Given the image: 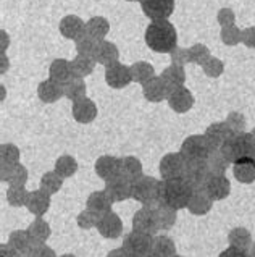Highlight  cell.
I'll return each mask as SVG.
<instances>
[{
  "mask_svg": "<svg viewBox=\"0 0 255 257\" xmlns=\"http://www.w3.org/2000/svg\"><path fill=\"white\" fill-rule=\"evenodd\" d=\"M145 44L158 54H171L178 47V33L168 20L152 21L145 29Z\"/></svg>",
  "mask_w": 255,
  "mask_h": 257,
  "instance_id": "cell-1",
  "label": "cell"
},
{
  "mask_svg": "<svg viewBox=\"0 0 255 257\" xmlns=\"http://www.w3.org/2000/svg\"><path fill=\"white\" fill-rule=\"evenodd\" d=\"M192 186L184 178H174L162 181L160 189V202L168 205V207L178 210L187 207L189 201L192 197Z\"/></svg>",
  "mask_w": 255,
  "mask_h": 257,
  "instance_id": "cell-2",
  "label": "cell"
},
{
  "mask_svg": "<svg viewBox=\"0 0 255 257\" xmlns=\"http://www.w3.org/2000/svg\"><path fill=\"white\" fill-rule=\"evenodd\" d=\"M160 189H162V181H158L154 176H141L139 180L133 181L131 188V197L141 202L144 207H152L160 202Z\"/></svg>",
  "mask_w": 255,
  "mask_h": 257,
  "instance_id": "cell-3",
  "label": "cell"
},
{
  "mask_svg": "<svg viewBox=\"0 0 255 257\" xmlns=\"http://www.w3.org/2000/svg\"><path fill=\"white\" fill-rule=\"evenodd\" d=\"M152 243H154V238L152 236H147V234L137 231H131L125 236L123 249H125V252L129 257H149Z\"/></svg>",
  "mask_w": 255,
  "mask_h": 257,
  "instance_id": "cell-4",
  "label": "cell"
},
{
  "mask_svg": "<svg viewBox=\"0 0 255 257\" xmlns=\"http://www.w3.org/2000/svg\"><path fill=\"white\" fill-rule=\"evenodd\" d=\"M139 4L150 21L168 20L174 10V0H139Z\"/></svg>",
  "mask_w": 255,
  "mask_h": 257,
  "instance_id": "cell-5",
  "label": "cell"
},
{
  "mask_svg": "<svg viewBox=\"0 0 255 257\" xmlns=\"http://www.w3.org/2000/svg\"><path fill=\"white\" fill-rule=\"evenodd\" d=\"M158 223L155 217V210L152 207H142L141 210H137L133 217V231L147 234V236L154 238L158 231Z\"/></svg>",
  "mask_w": 255,
  "mask_h": 257,
  "instance_id": "cell-6",
  "label": "cell"
},
{
  "mask_svg": "<svg viewBox=\"0 0 255 257\" xmlns=\"http://www.w3.org/2000/svg\"><path fill=\"white\" fill-rule=\"evenodd\" d=\"M184 167H186V159L181 154L176 152L166 154L160 160V175H162L163 181L181 178V175L184 173Z\"/></svg>",
  "mask_w": 255,
  "mask_h": 257,
  "instance_id": "cell-7",
  "label": "cell"
},
{
  "mask_svg": "<svg viewBox=\"0 0 255 257\" xmlns=\"http://www.w3.org/2000/svg\"><path fill=\"white\" fill-rule=\"evenodd\" d=\"M131 188H133V183L128 178H125L123 175H115L110 180L105 181V193L113 202H121L131 197Z\"/></svg>",
  "mask_w": 255,
  "mask_h": 257,
  "instance_id": "cell-8",
  "label": "cell"
},
{
  "mask_svg": "<svg viewBox=\"0 0 255 257\" xmlns=\"http://www.w3.org/2000/svg\"><path fill=\"white\" fill-rule=\"evenodd\" d=\"M131 81H133V76H131V70L126 65L116 62L105 68V83L113 89H123Z\"/></svg>",
  "mask_w": 255,
  "mask_h": 257,
  "instance_id": "cell-9",
  "label": "cell"
},
{
  "mask_svg": "<svg viewBox=\"0 0 255 257\" xmlns=\"http://www.w3.org/2000/svg\"><path fill=\"white\" fill-rule=\"evenodd\" d=\"M181 156L187 160H202L208 154V144L200 136H191L181 146Z\"/></svg>",
  "mask_w": 255,
  "mask_h": 257,
  "instance_id": "cell-10",
  "label": "cell"
},
{
  "mask_svg": "<svg viewBox=\"0 0 255 257\" xmlns=\"http://www.w3.org/2000/svg\"><path fill=\"white\" fill-rule=\"evenodd\" d=\"M58 29H60V34L63 38L71 41H78L83 36H86V23L79 17H76V15H67V17H63Z\"/></svg>",
  "mask_w": 255,
  "mask_h": 257,
  "instance_id": "cell-11",
  "label": "cell"
},
{
  "mask_svg": "<svg viewBox=\"0 0 255 257\" xmlns=\"http://www.w3.org/2000/svg\"><path fill=\"white\" fill-rule=\"evenodd\" d=\"M118 57H120V50L110 41L97 42L96 49H94V54H92V58L96 60V63L104 65L105 68L108 67V65L118 62Z\"/></svg>",
  "mask_w": 255,
  "mask_h": 257,
  "instance_id": "cell-12",
  "label": "cell"
},
{
  "mask_svg": "<svg viewBox=\"0 0 255 257\" xmlns=\"http://www.w3.org/2000/svg\"><path fill=\"white\" fill-rule=\"evenodd\" d=\"M97 230L104 238H118L123 231L121 218L115 214V212H108V214H102L97 223Z\"/></svg>",
  "mask_w": 255,
  "mask_h": 257,
  "instance_id": "cell-13",
  "label": "cell"
},
{
  "mask_svg": "<svg viewBox=\"0 0 255 257\" xmlns=\"http://www.w3.org/2000/svg\"><path fill=\"white\" fill-rule=\"evenodd\" d=\"M168 105L171 107V110L178 113H184L189 108L194 105V97L189 89L186 87H178V89H171L168 94Z\"/></svg>",
  "mask_w": 255,
  "mask_h": 257,
  "instance_id": "cell-14",
  "label": "cell"
},
{
  "mask_svg": "<svg viewBox=\"0 0 255 257\" xmlns=\"http://www.w3.org/2000/svg\"><path fill=\"white\" fill-rule=\"evenodd\" d=\"M207 165L202 160H187L184 167L183 178L189 183L191 186H200L207 180Z\"/></svg>",
  "mask_w": 255,
  "mask_h": 257,
  "instance_id": "cell-15",
  "label": "cell"
},
{
  "mask_svg": "<svg viewBox=\"0 0 255 257\" xmlns=\"http://www.w3.org/2000/svg\"><path fill=\"white\" fill-rule=\"evenodd\" d=\"M144 97L149 102H162L163 99H168L170 87L162 79V76H154L149 83L142 86Z\"/></svg>",
  "mask_w": 255,
  "mask_h": 257,
  "instance_id": "cell-16",
  "label": "cell"
},
{
  "mask_svg": "<svg viewBox=\"0 0 255 257\" xmlns=\"http://www.w3.org/2000/svg\"><path fill=\"white\" fill-rule=\"evenodd\" d=\"M73 118L78 123H91L97 116V107L91 99H81L78 102H73Z\"/></svg>",
  "mask_w": 255,
  "mask_h": 257,
  "instance_id": "cell-17",
  "label": "cell"
},
{
  "mask_svg": "<svg viewBox=\"0 0 255 257\" xmlns=\"http://www.w3.org/2000/svg\"><path fill=\"white\" fill-rule=\"evenodd\" d=\"M38 95L42 102H46V104H54V102H57L58 99H62L65 95V87H63V84L49 78L39 84Z\"/></svg>",
  "mask_w": 255,
  "mask_h": 257,
  "instance_id": "cell-18",
  "label": "cell"
},
{
  "mask_svg": "<svg viewBox=\"0 0 255 257\" xmlns=\"http://www.w3.org/2000/svg\"><path fill=\"white\" fill-rule=\"evenodd\" d=\"M26 207L31 214L41 218L50 207V196L47 193H44L42 189L31 191V193H29V197H28Z\"/></svg>",
  "mask_w": 255,
  "mask_h": 257,
  "instance_id": "cell-19",
  "label": "cell"
},
{
  "mask_svg": "<svg viewBox=\"0 0 255 257\" xmlns=\"http://www.w3.org/2000/svg\"><path fill=\"white\" fill-rule=\"evenodd\" d=\"M2 181L10 183V186H25L28 181V170L20 164H2Z\"/></svg>",
  "mask_w": 255,
  "mask_h": 257,
  "instance_id": "cell-20",
  "label": "cell"
},
{
  "mask_svg": "<svg viewBox=\"0 0 255 257\" xmlns=\"http://www.w3.org/2000/svg\"><path fill=\"white\" fill-rule=\"evenodd\" d=\"M108 31H110V23L104 17H92L89 21H86V36L96 42L105 41Z\"/></svg>",
  "mask_w": 255,
  "mask_h": 257,
  "instance_id": "cell-21",
  "label": "cell"
},
{
  "mask_svg": "<svg viewBox=\"0 0 255 257\" xmlns=\"http://www.w3.org/2000/svg\"><path fill=\"white\" fill-rule=\"evenodd\" d=\"M49 73H50V79H54V81L60 84H67L73 78L71 62L65 60V58H57V60H54L52 65H50Z\"/></svg>",
  "mask_w": 255,
  "mask_h": 257,
  "instance_id": "cell-22",
  "label": "cell"
},
{
  "mask_svg": "<svg viewBox=\"0 0 255 257\" xmlns=\"http://www.w3.org/2000/svg\"><path fill=\"white\" fill-rule=\"evenodd\" d=\"M112 205H113V201L108 197L105 191H96V193H92L87 197V209L96 212L99 215L112 212Z\"/></svg>",
  "mask_w": 255,
  "mask_h": 257,
  "instance_id": "cell-23",
  "label": "cell"
},
{
  "mask_svg": "<svg viewBox=\"0 0 255 257\" xmlns=\"http://www.w3.org/2000/svg\"><path fill=\"white\" fill-rule=\"evenodd\" d=\"M96 173L104 178L105 181L110 180L112 176L120 173V159L112 156H102L96 162Z\"/></svg>",
  "mask_w": 255,
  "mask_h": 257,
  "instance_id": "cell-24",
  "label": "cell"
},
{
  "mask_svg": "<svg viewBox=\"0 0 255 257\" xmlns=\"http://www.w3.org/2000/svg\"><path fill=\"white\" fill-rule=\"evenodd\" d=\"M176 255V246H174L173 239L168 236H154V243H152L150 255L149 257H174Z\"/></svg>",
  "mask_w": 255,
  "mask_h": 257,
  "instance_id": "cell-25",
  "label": "cell"
},
{
  "mask_svg": "<svg viewBox=\"0 0 255 257\" xmlns=\"http://www.w3.org/2000/svg\"><path fill=\"white\" fill-rule=\"evenodd\" d=\"M120 175H123L125 178H128L131 183L139 180L142 176V164L141 160H137L133 156L123 157L120 159Z\"/></svg>",
  "mask_w": 255,
  "mask_h": 257,
  "instance_id": "cell-26",
  "label": "cell"
},
{
  "mask_svg": "<svg viewBox=\"0 0 255 257\" xmlns=\"http://www.w3.org/2000/svg\"><path fill=\"white\" fill-rule=\"evenodd\" d=\"M162 79L166 83V86L171 89H178V87H183L186 81V73L183 67H178V65H170L162 71Z\"/></svg>",
  "mask_w": 255,
  "mask_h": 257,
  "instance_id": "cell-27",
  "label": "cell"
},
{
  "mask_svg": "<svg viewBox=\"0 0 255 257\" xmlns=\"http://www.w3.org/2000/svg\"><path fill=\"white\" fill-rule=\"evenodd\" d=\"M96 68V60L92 57L87 55H76L71 62V71H73V78H86L89 76L91 73Z\"/></svg>",
  "mask_w": 255,
  "mask_h": 257,
  "instance_id": "cell-28",
  "label": "cell"
},
{
  "mask_svg": "<svg viewBox=\"0 0 255 257\" xmlns=\"http://www.w3.org/2000/svg\"><path fill=\"white\" fill-rule=\"evenodd\" d=\"M154 210H155V217H157V223L160 230H170L174 225V222H176V210L168 207V205L158 202V205H155Z\"/></svg>",
  "mask_w": 255,
  "mask_h": 257,
  "instance_id": "cell-29",
  "label": "cell"
},
{
  "mask_svg": "<svg viewBox=\"0 0 255 257\" xmlns=\"http://www.w3.org/2000/svg\"><path fill=\"white\" fill-rule=\"evenodd\" d=\"M131 70V76H133V81L139 83V84H145L149 83L152 78L155 76V70L150 63L147 62H136L129 67Z\"/></svg>",
  "mask_w": 255,
  "mask_h": 257,
  "instance_id": "cell-30",
  "label": "cell"
},
{
  "mask_svg": "<svg viewBox=\"0 0 255 257\" xmlns=\"http://www.w3.org/2000/svg\"><path fill=\"white\" fill-rule=\"evenodd\" d=\"M9 244L17 251L20 255H26L29 252L33 244V238L29 236L28 231L23 230H17L10 234V239H9Z\"/></svg>",
  "mask_w": 255,
  "mask_h": 257,
  "instance_id": "cell-31",
  "label": "cell"
},
{
  "mask_svg": "<svg viewBox=\"0 0 255 257\" xmlns=\"http://www.w3.org/2000/svg\"><path fill=\"white\" fill-rule=\"evenodd\" d=\"M65 87V97H68L73 102H78L86 97V83L81 78H71L67 84H63Z\"/></svg>",
  "mask_w": 255,
  "mask_h": 257,
  "instance_id": "cell-32",
  "label": "cell"
},
{
  "mask_svg": "<svg viewBox=\"0 0 255 257\" xmlns=\"http://www.w3.org/2000/svg\"><path fill=\"white\" fill-rule=\"evenodd\" d=\"M78 170V162L71 156H62L57 159L55 162V173L60 178H70L76 173Z\"/></svg>",
  "mask_w": 255,
  "mask_h": 257,
  "instance_id": "cell-33",
  "label": "cell"
},
{
  "mask_svg": "<svg viewBox=\"0 0 255 257\" xmlns=\"http://www.w3.org/2000/svg\"><path fill=\"white\" fill-rule=\"evenodd\" d=\"M26 231L29 233V236H31L33 239L41 241V243H44L46 239H49L50 238V233H52L49 223L46 222V220H42V218H36L34 222L28 226Z\"/></svg>",
  "mask_w": 255,
  "mask_h": 257,
  "instance_id": "cell-34",
  "label": "cell"
},
{
  "mask_svg": "<svg viewBox=\"0 0 255 257\" xmlns=\"http://www.w3.org/2000/svg\"><path fill=\"white\" fill-rule=\"evenodd\" d=\"M62 185H63V178H60L55 172L44 173L42 178H41V189L44 191V193H47L49 196L58 193Z\"/></svg>",
  "mask_w": 255,
  "mask_h": 257,
  "instance_id": "cell-35",
  "label": "cell"
},
{
  "mask_svg": "<svg viewBox=\"0 0 255 257\" xmlns=\"http://www.w3.org/2000/svg\"><path fill=\"white\" fill-rule=\"evenodd\" d=\"M29 193L25 189V186H10L7 191V201L13 207H21V205H26L28 202Z\"/></svg>",
  "mask_w": 255,
  "mask_h": 257,
  "instance_id": "cell-36",
  "label": "cell"
},
{
  "mask_svg": "<svg viewBox=\"0 0 255 257\" xmlns=\"http://www.w3.org/2000/svg\"><path fill=\"white\" fill-rule=\"evenodd\" d=\"M99 218H100L99 214H96V212H92V210H89V209H86V210H83L81 214L78 215L76 222H78V226H79V228L89 230V228H94V226L97 228Z\"/></svg>",
  "mask_w": 255,
  "mask_h": 257,
  "instance_id": "cell-37",
  "label": "cell"
},
{
  "mask_svg": "<svg viewBox=\"0 0 255 257\" xmlns=\"http://www.w3.org/2000/svg\"><path fill=\"white\" fill-rule=\"evenodd\" d=\"M187 52H189V62H192V63L203 65L210 58L208 49L205 46H202V44H195V46L189 47Z\"/></svg>",
  "mask_w": 255,
  "mask_h": 257,
  "instance_id": "cell-38",
  "label": "cell"
},
{
  "mask_svg": "<svg viewBox=\"0 0 255 257\" xmlns=\"http://www.w3.org/2000/svg\"><path fill=\"white\" fill-rule=\"evenodd\" d=\"M0 157H2V164L15 165V164H18L20 151L17 146H13V144H2V148H0Z\"/></svg>",
  "mask_w": 255,
  "mask_h": 257,
  "instance_id": "cell-39",
  "label": "cell"
},
{
  "mask_svg": "<svg viewBox=\"0 0 255 257\" xmlns=\"http://www.w3.org/2000/svg\"><path fill=\"white\" fill-rule=\"evenodd\" d=\"M208 193L212 194V197H215V199H220V197H223L224 194L228 193L229 189V185L226 180L223 178H215L208 183Z\"/></svg>",
  "mask_w": 255,
  "mask_h": 257,
  "instance_id": "cell-40",
  "label": "cell"
},
{
  "mask_svg": "<svg viewBox=\"0 0 255 257\" xmlns=\"http://www.w3.org/2000/svg\"><path fill=\"white\" fill-rule=\"evenodd\" d=\"M187 207L192 214H203V212H207L208 204L205 202V197H203L200 191H195V193H192V197L189 201Z\"/></svg>",
  "mask_w": 255,
  "mask_h": 257,
  "instance_id": "cell-41",
  "label": "cell"
},
{
  "mask_svg": "<svg viewBox=\"0 0 255 257\" xmlns=\"http://www.w3.org/2000/svg\"><path fill=\"white\" fill-rule=\"evenodd\" d=\"M26 255L28 257H57L52 247H49L44 243H41V241H36V239H33L31 249H29V252Z\"/></svg>",
  "mask_w": 255,
  "mask_h": 257,
  "instance_id": "cell-42",
  "label": "cell"
},
{
  "mask_svg": "<svg viewBox=\"0 0 255 257\" xmlns=\"http://www.w3.org/2000/svg\"><path fill=\"white\" fill-rule=\"evenodd\" d=\"M96 41L91 39L89 36H83L81 39L76 41V50H78V55H87V57H92L94 54V49H96Z\"/></svg>",
  "mask_w": 255,
  "mask_h": 257,
  "instance_id": "cell-43",
  "label": "cell"
},
{
  "mask_svg": "<svg viewBox=\"0 0 255 257\" xmlns=\"http://www.w3.org/2000/svg\"><path fill=\"white\" fill-rule=\"evenodd\" d=\"M221 39L224 44H228V46H234L239 41H241V31L232 25V26H228V28H223L221 29Z\"/></svg>",
  "mask_w": 255,
  "mask_h": 257,
  "instance_id": "cell-44",
  "label": "cell"
},
{
  "mask_svg": "<svg viewBox=\"0 0 255 257\" xmlns=\"http://www.w3.org/2000/svg\"><path fill=\"white\" fill-rule=\"evenodd\" d=\"M202 67H203V71H205L208 76H218L223 71L221 62L218 60V58H212V57H210L208 60L202 65Z\"/></svg>",
  "mask_w": 255,
  "mask_h": 257,
  "instance_id": "cell-45",
  "label": "cell"
},
{
  "mask_svg": "<svg viewBox=\"0 0 255 257\" xmlns=\"http://www.w3.org/2000/svg\"><path fill=\"white\" fill-rule=\"evenodd\" d=\"M207 138L215 144H220L223 141V138H226V131H224L223 124H213L207 131Z\"/></svg>",
  "mask_w": 255,
  "mask_h": 257,
  "instance_id": "cell-46",
  "label": "cell"
},
{
  "mask_svg": "<svg viewBox=\"0 0 255 257\" xmlns=\"http://www.w3.org/2000/svg\"><path fill=\"white\" fill-rule=\"evenodd\" d=\"M170 57H171V65H178V67H183V65L189 63V52H187V49L176 47L170 54Z\"/></svg>",
  "mask_w": 255,
  "mask_h": 257,
  "instance_id": "cell-47",
  "label": "cell"
},
{
  "mask_svg": "<svg viewBox=\"0 0 255 257\" xmlns=\"http://www.w3.org/2000/svg\"><path fill=\"white\" fill-rule=\"evenodd\" d=\"M216 20H218V23H220L223 28H228V26L234 25L236 17H234V12H232L231 9H221L220 12H218Z\"/></svg>",
  "mask_w": 255,
  "mask_h": 257,
  "instance_id": "cell-48",
  "label": "cell"
},
{
  "mask_svg": "<svg viewBox=\"0 0 255 257\" xmlns=\"http://www.w3.org/2000/svg\"><path fill=\"white\" fill-rule=\"evenodd\" d=\"M241 41L249 47H255V26L253 28H245L241 31Z\"/></svg>",
  "mask_w": 255,
  "mask_h": 257,
  "instance_id": "cell-49",
  "label": "cell"
},
{
  "mask_svg": "<svg viewBox=\"0 0 255 257\" xmlns=\"http://www.w3.org/2000/svg\"><path fill=\"white\" fill-rule=\"evenodd\" d=\"M220 257H249V255H247V252L244 251V249L231 246V247L226 249V251H223L220 254Z\"/></svg>",
  "mask_w": 255,
  "mask_h": 257,
  "instance_id": "cell-50",
  "label": "cell"
},
{
  "mask_svg": "<svg viewBox=\"0 0 255 257\" xmlns=\"http://www.w3.org/2000/svg\"><path fill=\"white\" fill-rule=\"evenodd\" d=\"M0 257H20V254L10 244H2L0 246Z\"/></svg>",
  "mask_w": 255,
  "mask_h": 257,
  "instance_id": "cell-51",
  "label": "cell"
},
{
  "mask_svg": "<svg viewBox=\"0 0 255 257\" xmlns=\"http://www.w3.org/2000/svg\"><path fill=\"white\" fill-rule=\"evenodd\" d=\"M107 257H129V255L125 252V249L120 247V249H113V251H110L107 254Z\"/></svg>",
  "mask_w": 255,
  "mask_h": 257,
  "instance_id": "cell-52",
  "label": "cell"
},
{
  "mask_svg": "<svg viewBox=\"0 0 255 257\" xmlns=\"http://www.w3.org/2000/svg\"><path fill=\"white\" fill-rule=\"evenodd\" d=\"M5 49H7V34L5 31H2V54H5Z\"/></svg>",
  "mask_w": 255,
  "mask_h": 257,
  "instance_id": "cell-53",
  "label": "cell"
},
{
  "mask_svg": "<svg viewBox=\"0 0 255 257\" xmlns=\"http://www.w3.org/2000/svg\"><path fill=\"white\" fill-rule=\"evenodd\" d=\"M2 60H4L2 62L4 63L2 65V73H5V70H7V57H5V54H2Z\"/></svg>",
  "mask_w": 255,
  "mask_h": 257,
  "instance_id": "cell-54",
  "label": "cell"
},
{
  "mask_svg": "<svg viewBox=\"0 0 255 257\" xmlns=\"http://www.w3.org/2000/svg\"><path fill=\"white\" fill-rule=\"evenodd\" d=\"M60 257H76V255H73V254H63V255H60Z\"/></svg>",
  "mask_w": 255,
  "mask_h": 257,
  "instance_id": "cell-55",
  "label": "cell"
},
{
  "mask_svg": "<svg viewBox=\"0 0 255 257\" xmlns=\"http://www.w3.org/2000/svg\"><path fill=\"white\" fill-rule=\"evenodd\" d=\"M20 257H28V255H20Z\"/></svg>",
  "mask_w": 255,
  "mask_h": 257,
  "instance_id": "cell-56",
  "label": "cell"
},
{
  "mask_svg": "<svg viewBox=\"0 0 255 257\" xmlns=\"http://www.w3.org/2000/svg\"><path fill=\"white\" fill-rule=\"evenodd\" d=\"M128 2H133V0H128Z\"/></svg>",
  "mask_w": 255,
  "mask_h": 257,
  "instance_id": "cell-57",
  "label": "cell"
},
{
  "mask_svg": "<svg viewBox=\"0 0 255 257\" xmlns=\"http://www.w3.org/2000/svg\"><path fill=\"white\" fill-rule=\"evenodd\" d=\"M174 257H181V255H174Z\"/></svg>",
  "mask_w": 255,
  "mask_h": 257,
  "instance_id": "cell-58",
  "label": "cell"
}]
</instances>
